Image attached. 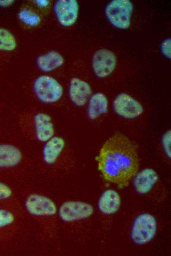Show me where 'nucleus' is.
I'll use <instances>...</instances> for the list:
<instances>
[{
  "label": "nucleus",
  "mask_w": 171,
  "mask_h": 256,
  "mask_svg": "<svg viewBox=\"0 0 171 256\" xmlns=\"http://www.w3.org/2000/svg\"><path fill=\"white\" fill-rule=\"evenodd\" d=\"M121 203L118 193L113 190L105 191L99 198L98 208L104 214H112L118 211Z\"/></svg>",
  "instance_id": "4468645a"
},
{
  "label": "nucleus",
  "mask_w": 171,
  "mask_h": 256,
  "mask_svg": "<svg viewBox=\"0 0 171 256\" xmlns=\"http://www.w3.org/2000/svg\"><path fill=\"white\" fill-rule=\"evenodd\" d=\"M33 91L37 98L46 103H54L62 96L63 88L54 77L42 75L38 77L33 83Z\"/></svg>",
  "instance_id": "f03ea898"
},
{
  "label": "nucleus",
  "mask_w": 171,
  "mask_h": 256,
  "mask_svg": "<svg viewBox=\"0 0 171 256\" xmlns=\"http://www.w3.org/2000/svg\"><path fill=\"white\" fill-rule=\"evenodd\" d=\"M63 63V57L56 51H51L40 55L36 60L38 67L44 72L51 71L61 66Z\"/></svg>",
  "instance_id": "f3484780"
},
{
  "label": "nucleus",
  "mask_w": 171,
  "mask_h": 256,
  "mask_svg": "<svg viewBox=\"0 0 171 256\" xmlns=\"http://www.w3.org/2000/svg\"><path fill=\"white\" fill-rule=\"evenodd\" d=\"M135 176L134 185L136 191L140 194L149 192L158 180L157 173L150 168L144 169Z\"/></svg>",
  "instance_id": "f8f14e48"
},
{
  "label": "nucleus",
  "mask_w": 171,
  "mask_h": 256,
  "mask_svg": "<svg viewBox=\"0 0 171 256\" xmlns=\"http://www.w3.org/2000/svg\"><path fill=\"white\" fill-rule=\"evenodd\" d=\"M113 107L118 115L127 119L137 117L143 112L142 105L125 93L120 94L114 98Z\"/></svg>",
  "instance_id": "0eeeda50"
},
{
  "label": "nucleus",
  "mask_w": 171,
  "mask_h": 256,
  "mask_svg": "<svg viewBox=\"0 0 171 256\" xmlns=\"http://www.w3.org/2000/svg\"><path fill=\"white\" fill-rule=\"evenodd\" d=\"M92 93L90 85L78 78H72L70 82L69 95L72 102L76 106L84 105Z\"/></svg>",
  "instance_id": "9d476101"
},
{
  "label": "nucleus",
  "mask_w": 171,
  "mask_h": 256,
  "mask_svg": "<svg viewBox=\"0 0 171 256\" xmlns=\"http://www.w3.org/2000/svg\"><path fill=\"white\" fill-rule=\"evenodd\" d=\"M139 164L135 146L119 133L105 142L98 158V167L104 178L119 186L125 185L137 174Z\"/></svg>",
  "instance_id": "f257e3e1"
},
{
  "label": "nucleus",
  "mask_w": 171,
  "mask_h": 256,
  "mask_svg": "<svg viewBox=\"0 0 171 256\" xmlns=\"http://www.w3.org/2000/svg\"><path fill=\"white\" fill-rule=\"evenodd\" d=\"M108 101L105 95L97 93L90 98L87 109L88 118L95 120L108 112Z\"/></svg>",
  "instance_id": "dca6fc26"
},
{
  "label": "nucleus",
  "mask_w": 171,
  "mask_h": 256,
  "mask_svg": "<svg viewBox=\"0 0 171 256\" xmlns=\"http://www.w3.org/2000/svg\"><path fill=\"white\" fill-rule=\"evenodd\" d=\"M12 191L5 184L0 182V200L4 199L11 196Z\"/></svg>",
  "instance_id": "4be33fe9"
},
{
  "label": "nucleus",
  "mask_w": 171,
  "mask_h": 256,
  "mask_svg": "<svg viewBox=\"0 0 171 256\" xmlns=\"http://www.w3.org/2000/svg\"><path fill=\"white\" fill-rule=\"evenodd\" d=\"M171 130L167 131L163 136L162 142L165 153L171 159Z\"/></svg>",
  "instance_id": "412c9836"
},
{
  "label": "nucleus",
  "mask_w": 171,
  "mask_h": 256,
  "mask_svg": "<svg viewBox=\"0 0 171 256\" xmlns=\"http://www.w3.org/2000/svg\"><path fill=\"white\" fill-rule=\"evenodd\" d=\"M161 50L167 58H171V38L164 41L161 45Z\"/></svg>",
  "instance_id": "5701e85b"
},
{
  "label": "nucleus",
  "mask_w": 171,
  "mask_h": 256,
  "mask_svg": "<svg viewBox=\"0 0 171 256\" xmlns=\"http://www.w3.org/2000/svg\"><path fill=\"white\" fill-rule=\"evenodd\" d=\"M37 4L40 6H46L49 4V1L47 0H37Z\"/></svg>",
  "instance_id": "393cba45"
},
{
  "label": "nucleus",
  "mask_w": 171,
  "mask_h": 256,
  "mask_svg": "<svg viewBox=\"0 0 171 256\" xmlns=\"http://www.w3.org/2000/svg\"><path fill=\"white\" fill-rule=\"evenodd\" d=\"M14 221V216L9 211L0 209V228L9 225Z\"/></svg>",
  "instance_id": "aec40b11"
},
{
  "label": "nucleus",
  "mask_w": 171,
  "mask_h": 256,
  "mask_svg": "<svg viewBox=\"0 0 171 256\" xmlns=\"http://www.w3.org/2000/svg\"><path fill=\"white\" fill-rule=\"evenodd\" d=\"M17 46L14 36L8 30L0 28V50L11 51Z\"/></svg>",
  "instance_id": "a211bd4d"
},
{
  "label": "nucleus",
  "mask_w": 171,
  "mask_h": 256,
  "mask_svg": "<svg viewBox=\"0 0 171 256\" xmlns=\"http://www.w3.org/2000/svg\"><path fill=\"white\" fill-rule=\"evenodd\" d=\"M157 223L151 215L144 213L134 221L131 230V238L138 245H143L152 240L156 232Z\"/></svg>",
  "instance_id": "20e7f679"
},
{
  "label": "nucleus",
  "mask_w": 171,
  "mask_h": 256,
  "mask_svg": "<svg viewBox=\"0 0 171 256\" xmlns=\"http://www.w3.org/2000/svg\"><path fill=\"white\" fill-rule=\"evenodd\" d=\"M14 2L13 0H0V6L6 7L11 5Z\"/></svg>",
  "instance_id": "b1692460"
},
{
  "label": "nucleus",
  "mask_w": 171,
  "mask_h": 256,
  "mask_svg": "<svg viewBox=\"0 0 171 256\" xmlns=\"http://www.w3.org/2000/svg\"><path fill=\"white\" fill-rule=\"evenodd\" d=\"M116 63V57L112 52L105 49H99L92 58L93 69L97 77H106L113 71Z\"/></svg>",
  "instance_id": "6e6552de"
},
{
  "label": "nucleus",
  "mask_w": 171,
  "mask_h": 256,
  "mask_svg": "<svg viewBox=\"0 0 171 256\" xmlns=\"http://www.w3.org/2000/svg\"><path fill=\"white\" fill-rule=\"evenodd\" d=\"M65 145L64 140L57 136H54L45 142L43 148V159L47 164H53L57 160Z\"/></svg>",
  "instance_id": "ddd939ff"
},
{
  "label": "nucleus",
  "mask_w": 171,
  "mask_h": 256,
  "mask_svg": "<svg viewBox=\"0 0 171 256\" xmlns=\"http://www.w3.org/2000/svg\"><path fill=\"white\" fill-rule=\"evenodd\" d=\"M54 9L58 21L63 26H72L78 18L79 4L76 0H58Z\"/></svg>",
  "instance_id": "1a4fd4ad"
},
{
  "label": "nucleus",
  "mask_w": 171,
  "mask_h": 256,
  "mask_svg": "<svg viewBox=\"0 0 171 256\" xmlns=\"http://www.w3.org/2000/svg\"><path fill=\"white\" fill-rule=\"evenodd\" d=\"M25 207L28 212L34 216L54 215L57 211L54 202L44 195L32 194L26 200Z\"/></svg>",
  "instance_id": "423d86ee"
},
{
  "label": "nucleus",
  "mask_w": 171,
  "mask_h": 256,
  "mask_svg": "<svg viewBox=\"0 0 171 256\" xmlns=\"http://www.w3.org/2000/svg\"><path fill=\"white\" fill-rule=\"evenodd\" d=\"M133 9V4L129 0H114L106 6L105 14L114 27L126 29L130 26Z\"/></svg>",
  "instance_id": "7ed1b4c3"
},
{
  "label": "nucleus",
  "mask_w": 171,
  "mask_h": 256,
  "mask_svg": "<svg viewBox=\"0 0 171 256\" xmlns=\"http://www.w3.org/2000/svg\"><path fill=\"white\" fill-rule=\"evenodd\" d=\"M36 139L45 142L54 136L55 129L50 115L43 112L35 115L33 119Z\"/></svg>",
  "instance_id": "9b49d317"
},
{
  "label": "nucleus",
  "mask_w": 171,
  "mask_h": 256,
  "mask_svg": "<svg viewBox=\"0 0 171 256\" xmlns=\"http://www.w3.org/2000/svg\"><path fill=\"white\" fill-rule=\"evenodd\" d=\"M22 158V154L16 147L7 144H0V168L16 166Z\"/></svg>",
  "instance_id": "2eb2a0df"
},
{
  "label": "nucleus",
  "mask_w": 171,
  "mask_h": 256,
  "mask_svg": "<svg viewBox=\"0 0 171 256\" xmlns=\"http://www.w3.org/2000/svg\"><path fill=\"white\" fill-rule=\"evenodd\" d=\"M93 206L81 201H66L62 204L59 209V216L63 221L71 222L85 219L93 213Z\"/></svg>",
  "instance_id": "39448f33"
},
{
  "label": "nucleus",
  "mask_w": 171,
  "mask_h": 256,
  "mask_svg": "<svg viewBox=\"0 0 171 256\" xmlns=\"http://www.w3.org/2000/svg\"><path fill=\"white\" fill-rule=\"evenodd\" d=\"M19 17L24 23L30 26H35L40 21L37 14L28 9L22 10L19 14Z\"/></svg>",
  "instance_id": "6ab92c4d"
}]
</instances>
